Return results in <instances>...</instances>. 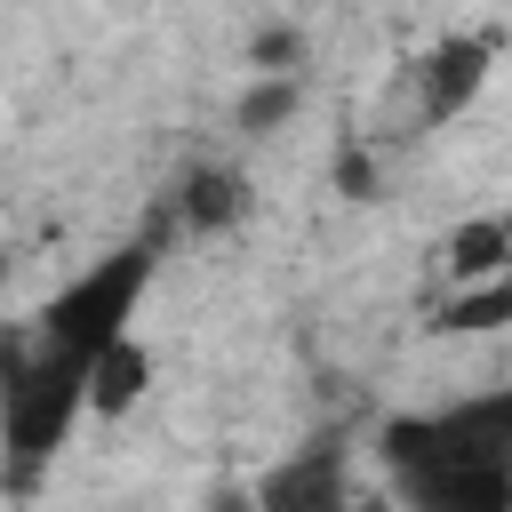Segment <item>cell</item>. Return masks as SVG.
<instances>
[{"label":"cell","instance_id":"52a82bcc","mask_svg":"<svg viewBox=\"0 0 512 512\" xmlns=\"http://www.w3.org/2000/svg\"><path fill=\"white\" fill-rule=\"evenodd\" d=\"M504 248H512V232H504V216H480V224H456L448 232V272L456 280H496L504 272Z\"/></svg>","mask_w":512,"mask_h":512},{"label":"cell","instance_id":"5b68a950","mask_svg":"<svg viewBox=\"0 0 512 512\" xmlns=\"http://www.w3.org/2000/svg\"><path fill=\"white\" fill-rule=\"evenodd\" d=\"M248 208V184L232 176V168H192L184 184H176V216L192 224V232H208V224H232Z\"/></svg>","mask_w":512,"mask_h":512},{"label":"cell","instance_id":"6da1fadb","mask_svg":"<svg viewBox=\"0 0 512 512\" xmlns=\"http://www.w3.org/2000/svg\"><path fill=\"white\" fill-rule=\"evenodd\" d=\"M160 248L168 232L144 224L136 240L72 272L56 296H40L24 320H0V488L8 496H32L48 464L72 448L104 352L136 336V312L160 280Z\"/></svg>","mask_w":512,"mask_h":512},{"label":"cell","instance_id":"277c9868","mask_svg":"<svg viewBox=\"0 0 512 512\" xmlns=\"http://www.w3.org/2000/svg\"><path fill=\"white\" fill-rule=\"evenodd\" d=\"M488 64H496V40H480V32H448V40L416 64V104H424V120H456V112L480 96Z\"/></svg>","mask_w":512,"mask_h":512},{"label":"cell","instance_id":"9c48e42d","mask_svg":"<svg viewBox=\"0 0 512 512\" xmlns=\"http://www.w3.org/2000/svg\"><path fill=\"white\" fill-rule=\"evenodd\" d=\"M288 104H296V88H264V96H248V104H240V120H248V128H264V120H280Z\"/></svg>","mask_w":512,"mask_h":512},{"label":"cell","instance_id":"ba28073f","mask_svg":"<svg viewBox=\"0 0 512 512\" xmlns=\"http://www.w3.org/2000/svg\"><path fill=\"white\" fill-rule=\"evenodd\" d=\"M504 312H512V288H504V272H496V280H480L472 296H456V304L440 312V328H448V336H472V328H496Z\"/></svg>","mask_w":512,"mask_h":512},{"label":"cell","instance_id":"7a4b0ae2","mask_svg":"<svg viewBox=\"0 0 512 512\" xmlns=\"http://www.w3.org/2000/svg\"><path fill=\"white\" fill-rule=\"evenodd\" d=\"M392 512H512V384L376 424Z\"/></svg>","mask_w":512,"mask_h":512},{"label":"cell","instance_id":"30bf717a","mask_svg":"<svg viewBox=\"0 0 512 512\" xmlns=\"http://www.w3.org/2000/svg\"><path fill=\"white\" fill-rule=\"evenodd\" d=\"M344 512H392V504H384V496H352Z\"/></svg>","mask_w":512,"mask_h":512},{"label":"cell","instance_id":"8992f818","mask_svg":"<svg viewBox=\"0 0 512 512\" xmlns=\"http://www.w3.org/2000/svg\"><path fill=\"white\" fill-rule=\"evenodd\" d=\"M144 376H152V360H144V344H136V336H120V344L104 352V368H96V392H88V416H120L128 400H144Z\"/></svg>","mask_w":512,"mask_h":512},{"label":"cell","instance_id":"3957f363","mask_svg":"<svg viewBox=\"0 0 512 512\" xmlns=\"http://www.w3.org/2000/svg\"><path fill=\"white\" fill-rule=\"evenodd\" d=\"M344 504H352L344 440H304L280 464H264L256 488H248V512H344Z\"/></svg>","mask_w":512,"mask_h":512}]
</instances>
